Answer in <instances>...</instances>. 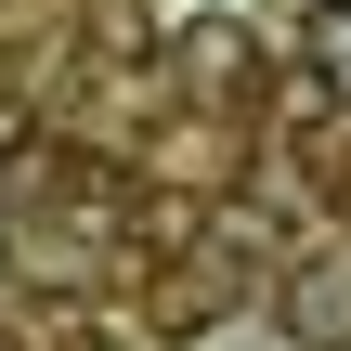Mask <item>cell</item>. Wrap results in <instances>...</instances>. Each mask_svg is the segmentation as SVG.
Returning a JSON list of instances; mask_svg holds the SVG:
<instances>
[{"label": "cell", "instance_id": "6da1fadb", "mask_svg": "<svg viewBox=\"0 0 351 351\" xmlns=\"http://www.w3.org/2000/svg\"><path fill=\"white\" fill-rule=\"evenodd\" d=\"M300 65H313V91L351 104V0H313V13H300Z\"/></svg>", "mask_w": 351, "mask_h": 351}, {"label": "cell", "instance_id": "7a4b0ae2", "mask_svg": "<svg viewBox=\"0 0 351 351\" xmlns=\"http://www.w3.org/2000/svg\"><path fill=\"white\" fill-rule=\"evenodd\" d=\"M182 52H195V78H208V91H261V39H247L234 13H221V26H195Z\"/></svg>", "mask_w": 351, "mask_h": 351}, {"label": "cell", "instance_id": "277c9868", "mask_svg": "<svg viewBox=\"0 0 351 351\" xmlns=\"http://www.w3.org/2000/svg\"><path fill=\"white\" fill-rule=\"evenodd\" d=\"M78 351H91V339H78Z\"/></svg>", "mask_w": 351, "mask_h": 351}, {"label": "cell", "instance_id": "3957f363", "mask_svg": "<svg viewBox=\"0 0 351 351\" xmlns=\"http://www.w3.org/2000/svg\"><path fill=\"white\" fill-rule=\"evenodd\" d=\"M287 326H300L313 351H326V339H351V274H300V287H287Z\"/></svg>", "mask_w": 351, "mask_h": 351}]
</instances>
